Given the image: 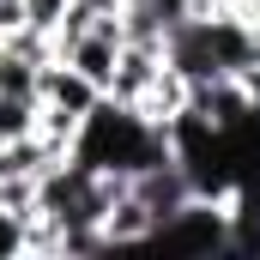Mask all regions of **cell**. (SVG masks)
I'll use <instances>...</instances> for the list:
<instances>
[{
	"instance_id": "2",
	"label": "cell",
	"mask_w": 260,
	"mask_h": 260,
	"mask_svg": "<svg viewBox=\"0 0 260 260\" xmlns=\"http://www.w3.org/2000/svg\"><path fill=\"white\" fill-rule=\"evenodd\" d=\"M37 103H43V133L55 139V145H73V133L79 121L103 103V85H91L79 67H67L61 55L43 67V79H37Z\"/></svg>"
},
{
	"instance_id": "5",
	"label": "cell",
	"mask_w": 260,
	"mask_h": 260,
	"mask_svg": "<svg viewBox=\"0 0 260 260\" xmlns=\"http://www.w3.org/2000/svg\"><path fill=\"white\" fill-rule=\"evenodd\" d=\"M30 133H43V103L24 91H0V145L30 139Z\"/></svg>"
},
{
	"instance_id": "4",
	"label": "cell",
	"mask_w": 260,
	"mask_h": 260,
	"mask_svg": "<svg viewBox=\"0 0 260 260\" xmlns=\"http://www.w3.org/2000/svg\"><path fill=\"white\" fill-rule=\"evenodd\" d=\"M151 206L133 194V182L121 188V200L109 206V218H103V236H109V248H127V242H151Z\"/></svg>"
},
{
	"instance_id": "1",
	"label": "cell",
	"mask_w": 260,
	"mask_h": 260,
	"mask_svg": "<svg viewBox=\"0 0 260 260\" xmlns=\"http://www.w3.org/2000/svg\"><path fill=\"white\" fill-rule=\"evenodd\" d=\"M151 242L157 248H176V254H230L236 248V200L194 194L188 206H176L151 230Z\"/></svg>"
},
{
	"instance_id": "3",
	"label": "cell",
	"mask_w": 260,
	"mask_h": 260,
	"mask_svg": "<svg viewBox=\"0 0 260 260\" xmlns=\"http://www.w3.org/2000/svg\"><path fill=\"white\" fill-rule=\"evenodd\" d=\"M157 73H164V49H157V43H121V61H115V79H109L103 97H115V103H145L151 85H157Z\"/></svg>"
}]
</instances>
